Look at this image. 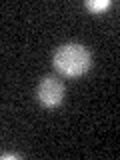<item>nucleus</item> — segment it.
<instances>
[{
  "label": "nucleus",
  "instance_id": "1",
  "mask_svg": "<svg viewBox=\"0 0 120 160\" xmlns=\"http://www.w3.org/2000/svg\"><path fill=\"white\" fill-rule=\"evenodd\" d=\"M52 64L58 74L66 78H76L88 72L90 64H92V56L86 46L78 42H68L56 48L52 56Z\"/></svg>",
  "mask_w": 120,
  "mask_h": 160
},
{
  "label": "nucleus",
  "instance_id": "2",
  "mask_svg": "<svg viewBox=\"0 0 120 160\" xmlns=\"http://www.w3.org/2000/svg\"><path fill=\"white\" fill-rule=\"evenodd\" d=\"M64 92H66V88H64V84L60 82L56 76H44L40 80L38 88H36V98L42 106L56 108V106L62 104Z\"/></svg>",
  "mask_w": 120,
  "mask_h": 160
},
{
  "label": "nucleus",
  "instance_id": "3",
  "mask_svg": "<svg viewBox=\"0 0 120 160\" xmlns=\"http://www.w3.org/2000/svg\"><path fill=\"white\" fill-rule=\"evenodd\" d=\"M110 6V0H88L86 2V8L88 10H92V12H102V10H106Z\"/></svg>",
  "mask_w": 120,
  "mask_h": 160
},
{
  "label": "nucleus",
  "instance_id": "4",
  "mask_svg": "<svg viewBox=\"0 0 120 160\" xmlns=\"http://www.w3.org/2000/svg\"><path fill=\"white\" fill-rule=\"evenodd\" d=\"M0 158H20V154H0Z\"/></svg>",
  "mask_w": 120,
  "mask_h": 160
}]
</instances>
